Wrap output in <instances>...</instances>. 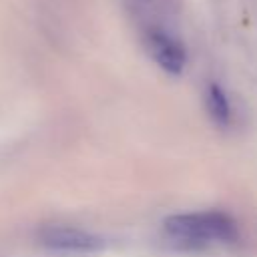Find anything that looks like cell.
I'll return each mask as SVG.
<instances>
[{"instance_id": "obj_1", "label": "cell", "mask_w": 257, "mask_h": 257, "mask_svg": "<svg viewBox=\"0 0 257 257\" xmlns=\"http://www.w3.org/2000/svg\"><path fill=\"white\" fill-rule=\"evenodd\" d=\"M163 229L171 241L181 247H207L213 243H233L239 237L237 223L223 211L177 213L163 221Z\"/></svg>"}, {"instance_id": "obj_4", "label": "cell", "mask_w": 257, "mask_h": 257, "mask_svg": "<svg viewBox=\"0 0 257 257\" xmlns=\"http://www.w3.org/2000/svg\"><path fill=\"white\" fill-rule=\"evenodd\" d=\"M205 104H207V112L211 114L215 124H219V126H227L229 124V120H231V104H229V98H227L225 90L217 82H211L207 86Z\"/></svg>"}, {"instance_id": "obj_3", "label": "cell", "mask_w": 257, "mask_h": 257, "mask_svg": "<svg viewBox=\"0 0 257 257\" xmlns=\"http://www.w3.org/2000/svg\"><path fill=\"white\" fill-rule=\"evenodd\" d=\"M149 50L155 58V62L169 74L179 76L187 62V52L183 44L167 34L165 30H151L149 34Z\"/></svg>"}, {"instance_id": "obj_2", "label": "cell", "mask_w": 257, "mask_h": 257, "mask_svg": "<svg viewBox=\"0 0 257 257\" xmlns=\"http://www.w3.org/2000/svg\"><path fill=\"white\" fill-rule=\"evenodd\" d=\"M38 241L44 249L62 255H86L102 251L106 241L94 233L72 225H46L38 233Z\"/></svg>"}]
</instances>
